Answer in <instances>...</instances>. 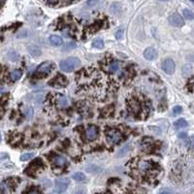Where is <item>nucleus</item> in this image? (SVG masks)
<instances>
[{
    "label": "nucleus",
    "instance_id": "obj_1",
    "mask_svg": "<svg viewBox=\"0 0 194 194\" xmlns=\"http://www.w3.org/2000/svg\"><path fill=\"white\" fill-rule=\"evenodd\" d=\"M81 65V60H80L78 57H68L62 61H60L59 63V67L61 69V71L63 72H73L75 71L79 66Z\"/></svg>",
    "mask_w": 194,
    "mask_h": 194
},
{
    "label": "nucleus",
    "instance_id": "obj_2",
    "mask_svg": "<svg viewBox=\"0 0 194 194\" xmlns=\"http://www.w3.org/2000/svg\"><path fill=\"white\" fill-rule=\"evenodd\" d=\"M106 137H107V141H108L110 144L116 145V144H118L120 141H122V134L118 129L112 128V129H109L108 131H107Z\"/></svg>",
    "mask_w": 194,
    "mask_h": 194
},
{
    "label": "nucleus",
    "instance_id": "obj_3",
    "mask_svg": "<svg viewBox=\"0 0 194 194\" xmlns=\"http://www.w3.org/2000/svg\"><path fill=\"white\" fill-rule=\"evenodd\" d=\"M53 68H55V64L51 61H46L38 66V68L36 70V74L40 75L41 77L47 76L53 70Z\"/></svg>",
    "mask_w": 194,
    "mask_h": 194
},
{
    "label": "nucleus",
    "instance_id": "obj_4",
    "mask_svg": "<svg viewBox=\"0 0 194 194\" xmlns=\"http://www.w3.org/2000/svg\"><path fill=\"white\" fill-rule=\"evenodd\" d=\"M128 105H129V109L130 111L134 114L135 116H140L143 112V106L140 102V100H138L137 98L133 97L131 99H129L128 101Z\"/></svg>",
    "mask_w": 194,
    "mask_h": 194
},
{
    "label": "nucleus",
    "instance_id": "obj_5",
    "mask_svg": "<svg viewBox=\"0 0 194 194\" xmlns=\"http://www.w3.org/2000/svg\"><path fill=\"white\" fill-rule=\"evenodd\" d=\"M136 168L139 171V173L147 174L152 170L153 165L151 161H148V160H139L136 164Z\"/></svg>",
    "mask_w": 194,
    "mask_h": 194
},
{
    "label": "nucleus",
    "instance_id": "obj_6",
    "mask_svg": "<svg viewBox=\"0 0 194 194\" xmlns=\"http://www.w3.org/2000/svg\"><path fill=\"white\" fill-rule=\"evenodd\" d=\"M175 68H176V64L172 58L165 59L162 63V70L168 75H172L175 72Z\"/></svg>",
    "mask_w": 194,
    "mask_h": 194
},
{
    "label": "nucleus",
    "instance_id": "obj_7",
    "mask_svg": "<svg viewBox=\"0 0 194 194\" xmlns=\"http://www.w3.org/2000/svg\"><path fill=\"white\" fill-rule=\"evenodd\" d=\"M168 21H169V23L173 26H175V27H182V26H184V19L180 14H178V13L172 14L169 17Z\"/></svg>",
    "mask_w": 194,
    "mask_h": 194
},
{
    "label": "nucleus",
    "instance_id": "obj_8",
    "mask_svg": "<svg viewBox=\"0 0 194 194\" xmlns=\"http://www.w3.org/2000/svg\"><path fill=\"white\" fill-rule=\"evenodd\" d=\"M70 184V180L68 178H59L56 180V187L58 192H63L68 188Z\"/></svg>",
    "mask_w": 194,
    "mask_h": 194
},
{
    "label": "nucleus",
    "instance_id": "obj_9",
    "mask_svg": "<svg viewBox=\"0 0 194 194\" xmlns=\"http://www.w3.org/2000/svg\"><path fill=\"white\" fill-rule=\"evenodd\" d=\"M98 136V128L95 125H90L88 127V129L85 130V137L89 141H93L95 140Z\"/></svg>",
    "mask_w": 194,
    "mask_h": 194
},
{
    "label": "nucleus",
    "instance_id": "obj_10",
    "mask_svg": "<svg viewBox=\"0 0 194 194\" xmlns=\"http://www.w3.org/2000/svg\"><path fill=\"white\" fill-rule=\"evenodd\" d=\"M50 85H52L53 86H56V88H61V86H64L67 85V80H66V78L64 76L58 74L56 78H53L52 80Z\"/></svg>",
    "mask_w": 194,
    "mask_h": 194
},
{
    "label": "nucleus",
    "instance_id": "obj_11",
    "mask_svg": "<svg viewBox=\"0 0 194 194\" xmlns=\"http://www.w3.org/2000/svg\"><path fill=\"white\" fill-rule=\"evenodd\" d=\"M144 57L147 60H150V61L155 60L157 57V51L155 48H152V47L147 48L144 52Z\"/></svg>",
    "mask_w": 194,
    "mask_h": 194
},
{
    "label": "nucleus",
    "instance_id": "obj_12",
    "mask_svg": "<svg viewBox=\"0 0 194 194\" xmlns=\"http://www.w3.org/2000/svg\"><path fill=\"white\" fill-rule=\"evenodd\" d=\"M51 159H52V162L53 163V165L58 166V167H62L67 163V159H66V157H64L62 155H53L51 157Z\"/></svg>",
    "mask_w": 194,
    "mask_h": 194
},
{
    "label": "nucleus",
    "instance_id": "obj_13",
    "mask_svg": "<svg viewBox=\"0 0 194 194\" xmlns=\"http://www.w3.org/2000/svg\"><path fill=\"white\" fill-rule=\"evenodd\" d=\"M43 161L41 159H39V158H37V159H35L34 161H33L30 165H29V167H28V169H27V171H31V172H35L36 170H38V169H40V168H42L43 167Z\"/></svg>",
    "mask_w": 194,
    "mask_h": 194
},
{
    "label": "nucleus",
    "instance_id": "obj_14",
    "mask_svg": "<svg viewBox=\"0 0 194 194\" xmlns=\"http://www.w3.org/2000/svg\"><path fill=\"white\" fill-rule=\"evenodd\" d=\"M49 41H50V44L53 47H59L63 43L62 38L58 35H52L49 39Z\"/></svg>",
    "mask_w": 194,
    "mask_h": 194
},
{
    "label": "nucleus",
    "instance_id": "obj_15",
    "mask_svg": "<svg viewBox=\"0 0 194 194\" xmlns=\"http://www.w3.org/2000/svg\"><path fill=\"white\" fill-rule=\"evenodd\" d=\"M56 102H57V106L59 107V108H65V107L68 105L67 97H66L65 95H62V94H57Z\"/></svg>",
    "mask_w": 194,
    "mask_h": 194
},
{
    "label": "nucleus",
    "instance_id": "obj_16",
    "mask_svg": "<svg viewBox=\"0 0 194 194\" xmlns=\"http://www.w3.org/2000/svg\"><path fill=\"white\" fill-rule=\"evenodd\" d=\"M27 51L30 53L31 56H39L41 55V50H40L38 47L34 46V45H30L27 47Z\"/></svg>",
    "mask_w": 194,
    "mask_h": 194
},
{
    "label": "nucleus",
    "instance_id": "obj_17",
    "mask_svg": "<svg viewBox=\"0 0 194 194\" xmlns=\"http://www.w3.org/2000/svg\"><path fill=\"white\" fill-rule=\"evenodd\" d=\"M130 150H131V145L130 144H127V145L123 146L122 148L118 151V155H117L118 157H123V156H125L127 153L130 151Z\"/></svg>",
    "mask_w": 194,
    "mask_h": 194
},
{
    "label": "nucleus",
    "instance_id": "obj_18",
    "mask_svg": "<svg viewBox=\"0 0 194 194\" xmlns=\"http://www.w3.org/2000/svg\"><path fill=\"white\" fill-rule=\"evenodd\" d=\"M188 125L187 122L184 118H179L178 120H176L174 122V126H175L176 129H182V128H185V127Z\"/></svg>",
    "mask_w": 194,
    "mask_h": 194
},
{
    "label": "nucleus",
    "instance_id": "obj_19",
    "mask_svg": "<svg viewBox=\"0 0 194 194\" xmlns=\"http://www.w3.org/2000/svg\"><path fill=\"white\" fill-rule=\"evenodd\" d=\"M111 13L116 16H118L122 14V5L118 4V3H114L111 6V9H110Z\"/></svg>",
    "mask_w": 194,
    "mask_h": 194
},
{
    "label": "nucleus",
    "instance_id": "obj_20",
    "mask_svg": "<svg viewBox=\"0 0 194 194\" xmlns=\"http://www.w3.org/2000/svg\"><path fill=\"white\" fill-rule=\"evenodd\" d=\"M22 76H23V72H22V70H14L13 71L11 74H10V78H11V80L12 81H18V80H19L22 78Z\"/></svg>",
    "mask_w": 194,
    "mask_h": 194
},
{
    "label": "nucleus",
    "instance_id": "obj_21",
    "mask_svg": "<svg viewBox=\"0 0 194 194\" xmlns=\"http://www.w3.org/2000/svg\"><path fill=\"white\" fill-rule=\"evenodd\" d=\"M72 179L74 180H76V182H85L86 177H85V175L84 173H82V172H77V173H75L74 175L72 176Z\"/></svg>",
    "mask_w": 194,
    "mask_h": 194
},
{
    "label": "nucleus",
    "instance_id": "obj_22",
    "mask_svg": "<svg viewBox=\"0 0 194 194\" xmlns=\"http://www.w3.org/2000/svg\"><path fill=\"white\" fill-rule=\"evenodd\" d=\"M77 48V44L75 42H69V43H66L63 48H62V52H70L72 50H74Z\"/></svg>",
    "mask_w": 194,
    "mask_h": 194
},
{
    "label": "nucleus",
    "instance_id": "obj_23",
    "mask_svg": "<svg viewBox=\"0 0 194 194\" xmlns=\"http://www.w3.org/2000/svg\"><path fill=\"white\" fill-rule=\"evenodd\" d=\"M183 15L186 19H188V21H193L194 19V13L188 9H184L183 11Z\"/></svg>",
    "mask_w": 194,
    "mask_h": 194
},
{
    "label": "nucleus",
    "instance_id": "obj_24",
    "mask_svg": "<svg viewBox=\"0 0 194 194\" xmlns=\"http://www.w3.org/2000/svg\"><path fill=\"white\" fill-rule=\"evenodd\" d=\"M92 47L95 49H102L104 47V41L102 39H95L94 41L92 42Z\"/></svg>",
    "mask_w": 194,
    "mask_h": 194
},
{
    "label": "nucleus",
    "instance_id": "obj_25",
    "mask_svg": "<svg viewBox=\"0 0 194 194\" xmlns=\"http://www.w3.org/2000/svg\"><path fill=\"white\" fill-rule=\"evenodd\" d=\"M24 114H25V117L27 118L28 119H30L33 115H34V111H33V108L30 106H27V107H25V109H24Z\"/></svg>",
    "mask_w": 194,
    "mask_h": 194
},
{
    "label": "nucleus",
    "instance_id": "obj_26",
    "mask_svg": "<svg viewBox=\"0 0 194 194\" xmlns=\"http://www.w3.org/2000/svg\"><path fill=\"white\" fill-rule=\"evenodd\" d=\"M35 153L34 152H26V153H23V155H21V160L22 161H27V160L31 159L32 157H34Z\"/></svg>",
    "mask_w": 194,
    "mask_h": 194
},
{
    "label": "nucleus",
    "instance_id": "obj_27",
    "mask_svg": "<svg viewBox=\"0 0 194 194\" xmlns=\"http://www.w3.org/2000/svg\"><path fill=\"white\" fill-rule=\"evenodd\" d=\"M119 66H120V63L119 62H118V61H114V62H112L111 64H110V66H109V70H110V72H116V71H118V68H119Z\"/></svg>",
    "mask_w": 194,
    "mask_h": 194
},
{
    "label": "nucleus",
    "instance_id": "obj_28",
    "mask_svg": "<svg viewBox=\"0 0 194 194\" xmlns=\"http://www.w3.org/2000/svg\"><path fill=\"white\" fill-rule=\"evenodd\" d=\"M86 171L89 172V173H98L101 171V168L98 166H95V165H90L89 167H86Z\"/></svg>",
    "mask_w": 194,
    "mask_h": 194
},
{
    "label": "nucleus",
    "instance_id": "obj_29",
    "mask_svg": "<svg viewBox=\"0 0 194 194\" xmlns=\"http://www.w3.org/2000/svg\"><path fill=\"white\" fill-rule=\"evenodd\" d=\"M100 0H88V2L85 3V6H88L89 8H94L95 6L98 5Z\"/></svg>",
    "mask_w": 194,
    "mask_h": 194
},
{
    "label": "nucleus",
    "instance_id": "obj_30",
    "mask_svg": "<svg viewBox=\"0 0 194 194\" xmlns=\"http://www.w3.org/2000/svg\"><path fill=\"white\" fill-rule=\"evenodd\" d=\"M8 58L11 60V61H17L19 59V55L16 52H10L8 53Z\"/></svg>",
    "mask_w": 194,
    "mask_h": 194
},
{
    "label": "nucleus",
    "instance_id": "obj_31",
    "mask_svg": "<svg viewBox=\"0 0 194 194\" xmlns=\"http://www.w3.org/2000/svg\"><path fill=\"white\" fill-rule=\"evenodd\" d=\"M123 35H124V29L123 28H119L118 30H117V32H116V38L118 40H122L123 38Z\"/></svg>",
    "mask_w": 194,
    "mask_h": 194
},
{
    "label": "nucleus",
    "instance_id": "obj_32",
    "mask_svg": "<svg viewBox=\"0 0 194 194\" xmlns=\"http://www.w3.org/2000/svg\"><path fill=\"white\" fill-rule=\"evenodd\" d=\"M183 112V108L180 106H175L173 108V114L174 115H179V114H180Z\"/></svg>",
    "mask_w": 194,
    "mask_h": 194
},
{
    "label": "nucleus",
    "instance_id": "obj_33",
    "mask_svg": "<svg viewBox=\"0 0 194 194\" xmlns=\"http://www.w3.org/2000/svg\"><path fill=\"white\" fill-rule=\"evenodd\" d=\"M85 193H86V191H85V188H78V189L75 191L74 194H85Z\"/></svg>",
    "mask_w": 194,
    "mask_h": 194
},
{
    "label": "nucleus",
    "instance_id": "obj_34",
    "mask_svg": "<svg viewBox=\"0 0 194 194\" xmlns=\"http://www.w3.org/2000/svg\"><path fill=\"white\" fill-rule=\"evenodd\" d=\"M188 143H189L190 148L194 150V136H192V137L189 138V142H188Z\"/></svg>",
    "mask_w": 194,
    "mask_h": 194
},
{
    "label": "nucleus",
    "instance_id": "obj_35",
    "mask_svg": "<svg viewBox=\"0 0 194 194\" xmlns=\"http://www.w3.org/2000/svg\"><path fill=\"white\" fill-rule=\"evenodd\" d=\"M9 155H7V153H5V152H0V159L3 160V159H6V158H8Z\"/></svg>",
    "mask_w": 194,
    "mask_h": 194
},
{
    "label": "nucleus",
    "instance_id": "obj_36",
    "mask_svg": "<svg viewBox=\"0 0 194 194\" xmlns=\"http://www.w3.org/2000/svg\"><path fill=\"white\" fill-rule=\"evenodd\" d=\"M46 2L49 5H56L57 3V0H46Z\"/></svg>",
    "mask_w": 194,
    "mask_h": 194
},
{
    "label": "nucleus",
    "instance_id": "obj_37",
    "mask_svg": "<svg viewBox=\"0 0 194 194\" xmlns=\"http://www.w3.org/2000/svg\"><path fill=\"white\" fill-rule=\"evenodd\" d=\"M25 36H26V31H23V34H18V35H17V37H18V38L25 37Z\"/></svg>",
    "mask_w": 194,
    "mask_h": 194
},
{
    "label": "nucleus",
    "instance_id": "obj_38",
    "mask_svg": "<svg viewBox=\"0 0 194 194\" xmlns=\"http://www.w3.org/2000/svg\"><path fill=\"white\" fill-rule=\"evenodd\" d=\"M179 137L180 138H185L186 137V133H180V135H179Z\"/></svg>",
    "mask_w": 194,
    "mask_h": 194
},
{
    "label": "nucleus",
    "instance_id": "obj_39",
    "mask_svg": "<svg viewBox=\"0 0 194 194\" xmlns=\"http://www.w3.org/2000/svg\"><path fill=\"white\" fill-rule=\"evenodd\" d=\"M28 194H40V192L37 191V190H32V191H30Z\"/></svg>",
    "mask_w": 194,
    "mask_h": 194
},
{
    "label": "nucleus",
    "instance_id": "obj_40",
    "mask_svg": "<svg viewBox=\"0 0 194 194\" xmlns=\"http://www.w3.org/2000/svg\"><path fill=\"white\" fill-rule=\"evenodd\" d=\"M50 194H62V193L61 192H56V191H55V192H52Z\"/></svg>",
    "mask_w": 194,
    "mask_h": 194
},
{
    "label": "nucleus",
    "instance_id": "obj_41",
    "mask_svg": "<svg viewBox=\"0 0 194 194\" xmlns=\"http://www.w3.org/2000/svg\"><path fill=\"white\" fill-rule=\"evenodd\" d=\"M3 90H4V89H3V88H0V93H1Z\"/></svg>",
    "mask_w": 194,
    "mask_h": 194
},
{
    "label": "nucleus",
    "instance_id": "obj_42",
    "mask_svg": "<svg viewBox=\"0 0 194 194\" xmlns=\"http://www.w3.org/2000/svg\"><path fill=\"white\" fill-rule=\"evenodd\" d=\"M160 194H170V193H169V192H161Z\"/></svg>",
    "mask_w": 194,
    "mask_h": 194
},
{
    "label": "nucleus",
    "instance_id": "obj_43",
    "mask_svg": "<svg viewBox=\"0 0 194 194\" xmlns=\"http://www.w3.org/2000/svg\"><path fill=\"white\" fill-rule=\"evenodd\" d=\"M0 2H1V3H3V2H5V0H0Z\"/></svg>",
    "mask_w": 194,
    "mask_h": 194
},
{
    "label": "nucleus",
    "instance_id": "obj_44",
    "mask_svg": "<svg viewBox=\"0 0 194 194\" xmlns=\"http://www.w3.org/2000/svg\"><path fill=\"white\" fill-rule=\"evenodd\" d=\"M190 1H191V2H192L193 4H194V0H190Z\"/></svg>",
    "mask_w": 194,
    "mask_h": 194
},
{
    "label": "nucleus",
    "instance_id": "obj_45",
    "mask_svg": "<svg viewBox=\"0 0 194 194\" xmlns=\"http://www.w3.org/2000/svg\"><path fill=\"white\" fill-rule=\"evenodd\" d=\"M0 140H1V134H0Z\"/></svg>",
    "mask_w": 194,
    "mask_h": 194
}]
</instances>
